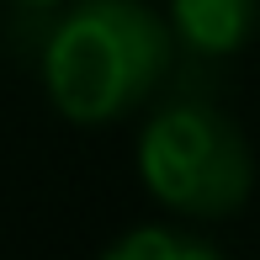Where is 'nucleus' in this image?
Listing matches in <instances>:
<instances>
[{
    "mask_svg": "<svg viewBox=\"0 0 260 260\" xmlns=\"http://www.w3.org/2000/svg\"><path fill=\"white\" fill-rule=\"evenodd\" d=\"M16 6H27V11H53L58 0H16Z\"/></svg>",
    "mask_w": 260,
    "mask_h": 260,
    "instance_id": "5",
    "label": "nucleus"
},
{
    "mask_svg": "<svg viewBox=\"0 0 260 260\" xmlns=\"http://www.w3.org/2000/svg\"><path fill=\"white\" fill-rule=\"evenodd\" d=\"M138 175L165 212L223 223L255 191V154L244 127L207 90H181L138 133Z\"/></svg>",
    "mask_w": 260,
    "mask_h": 260,
    "instance_id": "2",
    "label": "nucleus"
},
{
    "mask_svg": "<svg viewBox=\"0 0 260 260\" xmlns=\"http://www.w3.org/2000/svg\"><path fill=\"white\" fill-rule=\"evenodd\" d=\"M175 64L170 21L144 0H75L38 43L53 112L80 127L117 122L159 96Z\"/></svg>",
    "mask_w": 260,
    "mask_h": 260,
    "instance_id": "1",
    "label": "nucleus"
},
{
    "mask_svg": "<svg viewBox=\"0 0 260 260\" xmlns=\"http://www.w3.org/2000/svg\"><path fill=\"white\" fill-rule=\"evenodd\" d=\"M106 260H218L223 250L181 223H138L101 250Z\"/></svg>",
    "mask_w": 260,
    "mask_h": 260,
    "instance_id": "4",
    "label": "nucleus"
},
{
    "mask_svg": "<svg viewBox=\"0 0 260 260\" xmlns=\"http://www.w3.org/2000/svg\"><path fill=\"white\" fill-rule=\"evenodd\" d=\"M165 21L191 58H234L260 32V0H170Z\"/></svg>",
    "mask_w": 260,
    "mask_h": 260,
    "instance_id": "3",
    "label": "nucleus"
}]
</instances>
